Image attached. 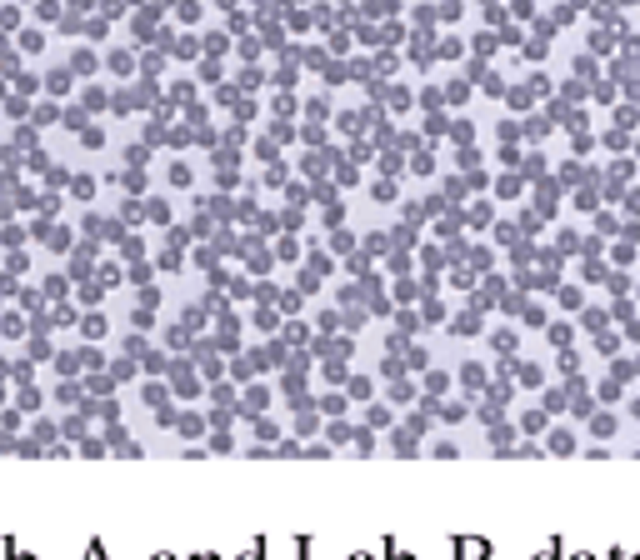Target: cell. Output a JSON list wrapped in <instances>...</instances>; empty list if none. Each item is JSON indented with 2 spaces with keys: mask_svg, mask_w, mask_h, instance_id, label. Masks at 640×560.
<instances>
[{
  "mask_svg": "<svg viewBox=\"0 0 640 560\" xmlns=\"http://www.w3.org/2000/svg\"><path fill=\"white\" fill-rule=\"evenodd\" d=\"M6 145L25 155V150H35V145H40V130H35L30 121H16V126H11V140H6Z\"/></svg>",
  "mask_w": 640,
  "mask_h": 560,
  "instance_id": "8",
  "label": "cell"
},
{
  "mask_svg": "<svg viewBox=\"0 0 640 560\" xmlns=\"http://www.w3.org/2000/svg\"><path fill=\"white\" fill-rule=\"evenodd\" d=\"M100 231H105V215H95V210H85V215H80V236H85V241H95Z\"/></svg>",
  "mask_w": 640,
  "mask_h": 560,
  "instance_id": "38",
  "label": "cell"
},
{
  "mask_svg": "<svg viewBox=\"0 0 640 560\" xmlns=\"http://www.w3.org/2000/svg\"><path fill=\"white\" fill-rule=\"evenodd\" d=\"M0 220H16V200L11 195H0Z\"/></svg>",
  "mask_w": 640,
  "mask_h": 560,
  "instance_id": "49",
  "label": "cell"
},
{
  "mask_svg": "<svg viewBox=\"0 0 640 560\" xmlns=\"http://www.w3.org/2000/svg\"><path fill=\"white\" fill-rule=\"evenodd\" d=\"M71 286H76V280H71L66 270H45V280H40L45 300H66V296H71Z\"/></svg>",
  "mask_w": 640,
  "mask_h": 560,
  "instance_id": "9",
  "label": "cell"
},
{
  "mask_svg": "<svg viewBox=\"0 0 640 560\" xmlns=\"http://www.w3.org/2000/svg\"><path fill=\"white\" fill-rule=\"evenodd\" d=\"M71 296H76V305H80V310H90V305H100L105 286H100V280L90 275V280H76V286H71Z\"/></svg>",
  "mask_w": 640,
  "mask_h": 560,
  "instance_id": "11",
  "label": "cell"
},
{
  "mask_svg": "<svg viewBox=\"0 0 640 560\" xmlns=\"http://www.w3.org/2000/svg\"><path fill=\"white\" fill-rule=\"evenodd\" d=\"M0 265H6L11 275H25V270H30V245H16V250H6V255H0Z\"/></svg>",
  "mask_w": 640,
  "mask_h": 560,
  "instance_id": "24",
  "label": "cell"
},
{
  "mask_svg": "<svg viewBox=\"0 0 640 560\" xmlns=\"http://www.w3.org/2000/svg\"><path fill=\"white\" fill-rule=\"evenodd\" d=\"M0 380L11 385V355H6V346H0Z\"/></svg>",
  "mask_w": 640,
  "mask_h": 560,
  "instance_id": "50",
  "label": "cell"
},
{
  "mask_svg": "<svg viewBox=\"0 0 640 560\" xmlns=\"http://www.w3.org/2000/svg\"><path fill=\"white\" fill-rule=\"evenodd\" d=\"M66 195H71V200H80V205H85V200H95V176H85V171H80V176H71Z\"/></svg>",
  "mask_w": 640,
  "mask_h": 560,
  "instance_id": "21",
  "label": "cell"
},
{
  "mask_svg": "<svg viewBox=\"0 0 640 560\" xmlns=\"http://www.w3.org/2000/svg\"><path fill=\"white\" fill-rule=\"evenodd\" d=\"M0 346H6V341H0Z\"/></svg>",
  "mask_w": 640,
  "mask_h": 560,
  "instance_id": "57",
  "label": "cell"
},
{
  "mask_svg": "<svg viewBox=\"0 0 640 560\" xmlns=\"http://www.w3.org/2000/svg\"><path fill=\"white\" fill-rule=\"evenodd\" d=\"M80 105H85V110H105V105H110V95H105L100 85H85V90H80Z\"/></svg>",
  "mask_w": 640,
  "mask_h": 560,
  "instance_id": "36",
  "label": "cell"
},
{
  "mask_svg": "<svg viewBox=\"0 0 640 560\" xmlns=\"http://www.w3.org/2000/svg\"><path fill=\"white\" fill-rule=\"evenodd\" d=\"M6 95H11V80H6V75H0V100H6Z\"/></svg>",
  "mask_w": 640,
  "mask_h": 560,
  "instance_id": "54",
  "label": "cell"
},
{
  "mask_svg": "<svg viewBox=\"0 0 640 560\" xmlns=\"http://www.w3.org/2000/svg\"><path fill=\"white\" fill-rule=\"evenodd\" d=\"M11 90H16V95H30V100H35V95H45V85H40V75H35V71H20V75L11 80Z\"/></svg>",
  "mask_w": 640,
  "mask_h": 560,
  "instance_id": "25",
  "label": "cell"
},
{
  "mask_svg": "<svg viewBox=\"0 0 640 560\" xmlns=\"http://www.w3.org/2000/svg\"><path fill=\"white\" fill-rule=\"evenodd\" d=\"M16 50H20V55H40V50H45V30H40V25H20V30H16Z\"/></svg>",
  "mask_w": 640,
  "mask_h": 560,
  "instance_id": "12",
  "label": "cell"
},
{
  "mask_svg": "<svg viewBox=\"0 0 640 560\" xmlns=\"http://www.w3.org/2000/svg\"><path fill=\"white\" fill-rule=\"evenodd\" d=\"M20 6H30V0H20Z\"/></svg>",
  "mask_w": 640,
  "mask_h": 560,
  "instance_id": "56",
  "label": "cell"
},
{
  "mask_svg": "<svg viewBox=\"0 0 640 560\" xmlns=\"http://www.w3.org/2000/svg\"><path fill=\"white\" fill-rule=\"evenodd\" d=\"M80 435H90V425H85V410L76 406V415H66V420H61V440H71V445H76Z\"/></svg>",
  "mask_w": 640,
  "mask_h": 560,
  "instance_id": "22",
  "label": "cell"
},
{
  "mask_svg": "<svg viewBox=\"0 0 640 560\" xmlns=\"http://www.w3.org/2000/svg\"><path fill=\"white\" fill-rule=\"evenodd\" d=\"M16 456H20V461H40V456H45V445H40L30 430H20V435H16Z\"/></svg>",
  "mask_w": 640,
  "mask_h": 560,
  "instance_id": "26",
  "label": "cell"
},
{
  "mask_svg": "<svg viewBox=\"0 0 640 560\" xmlns=\"http://www.w3.org/2000/svg\"><path fill=\"white\" fill-rule=\"evenodd\" d=\"M11 406H16V410H25V415H35V410L45 406L40 385H35V380H30V385H11Z\"/></svg>",
  "mask_w": 640,
  "mask_h": 560,
  "instance_id": "4",
  "label": "cell"
},
{
  "mask_svg": "<svg viewBox=\"0 0 640 560\" xmlns=\"http://www.w3.org/2000/svg\"><path fill=\"white\" fill-rule=\"evenodd\" d=\"M11 200H16V215H35V210H40V185H25V181H20V185L11 190Z\"/></svg>",
  "mask_w": 640,
  "mask_h": 560,
  "instance_id": "13",
  "label": "cell"
},
{
  "mask_svg": "<svg viewBox=\"0 0 640 560\" xmlns=\"http://www.w3.org/2000/svg\"><path fill=\"white\" fill-rule=\"evenodd\" d=\"M80 320V305L66 296V300H50V330H66V325H76Z\"/></svg>",
  "mask_w": 640,
  "mask_h": 560,
  "instance_id": "10",
  "label": "cell"
},
{
  "mask_svg": "<svg viewBox=\"0 0 640 560\" xmlns=\"http://www.w3.org/2000/svg\"><path fill=\"white\" fill-rule=\"evenodd\" d=\"M95 280H100V286L110 291V286H121V270H115V265H100V260H95Z\"/></svg>",
  "mask_w": 640,
  "mask_h": 560,
  "instance_id": "40",
  "label": "cell"
},
{
  "mask_svg": "<svg viewBox=\"0 0 640 560\" xmlns=\"http://www.w3.org/2000/svg\"><path fill=\"white\" fill-rule=\"evenodd\" d=\"M40 85H45L50 100H61V95H71V85H76V71H71V66H50V71L40 75Z\"/></svg>",
  "mask_w": 640,
  "mask_h": 560,
  "instance_id": "3",
  "label": "cell"
},
{
  "mask_svg": "<svg viewBox=\"0 0 640 560\" xmlns=\"http://www.w3.org/2000/svg\"><path fill=\"white\" fill-rule=\"evenodd\" d=\"M50 401H55V406H71V410H76V406L85 401V385H80L76 375H61V385H55V396H50Z\"/></svg>",
  "mask_w": 640,
  "mask_h": 560,
  "instance_id": "7",
  "label": "cell"
},
{
  "mask_svg": "<svg viewBox=\"0 0 640 560\" xmlns=\"http://www.w3.org/2000/svg\"><path fill=\"white\" fill-rule=\"evenodd\" d=\"M25 330H30V315H25L20 305H6V310H0V341L16 346V341H25Z\"/></svg>",
  "mask_w": 640,
  "mask_h": 560,
  "instance_id": "2",
  "label": "cell"
},
{
  "mask_svg": "<svg viewBox=\"0 0 640 560\" xmlns=\"http://www.w3.org/2000/svg\"><path fill=\"white\" fill-rule=\"evenodd\" d=\"M90 6L95 0H71V11H80V16H90Z\"/></svg>",
  "mask_w": 640,
  "mask_h": 560,
  "instance_id": "51",
  "label": "cell"
},
{
  "mask_svg": "<svg viewBox=\"0 0 640 560\" xmlns=\"http://www.w3.org/2000/svg\"><path fill=\"white\" fill-rule=\"evenodd\" d=\"M80 30H85L90 40H105V30H110V20H105V16H90V20H85Z\"/></svg>",
  "mask_w": 640,
  "mask_h": 560,
  "instance_id": "41",
  "label": "cell"
},
{
  "mask_svg": "<svg viewBox=\"0 0 640 560\" xmlns=\"http://www.w3.org/2000/svg\"><path fill=\"white\" fill-rule=\"evenodd\" d=\"M11 45H16V40H11V35H6V30H0V55H6V50H11Z\"/></svg>",
  "mask_w": 640,
  "mask_h": 560,
  "instance_id": "53",
  "label": "cell"
},
{
  "mask_svg": "<svg viewBox=\"0 0 640 560\" xmlns=\"http://www.w3.org/2000/svg\"><path fill=\"white\" fill-rule=\"evenodd\" d=\"M50 365H55V375H80V351H55Z\"/></svg>",
  "mask_w": 640,
  "mask_h": 560,
  "instance_id": "27",
  "label": "cell"
},
{
  "mask_svg": "<svg viewBox=\"0 0 640 560\" xmlns=\"http://www.w3.org/2000/svg\"><path fill=\"white\" fill-rule=\"evenodd\" d=\"M6 305H11V300H6V291H0V310H6Z\"/></svg>",
  "mask_w": 640,
  "mask_h": 560,
  "instance_id": "55",
  "label": "cell"
},
{
  "mask_svg": "<svg viewBox=\"0 0 640 560\" xmlns=\"http://www.w3.org/2000/svg\"><path fill=\"white\" fill-rule=\"evenodd\" d=\"M100 236H105V241H115V245H121V241H126V231H121V226H115V220H105V231H100Z\"/></svg>",
  "mask_w": 640,
  "mask_h": 560,
  "instance_id": "46",
  "label": "cell"
},
{
  "mask_svg": "<svg viewBox=\"0 0 640 560\" xmlns=\"http://www.w3.org/2000/svg\"><path fill=\"white\" fill-rule=\"evenodd\" d=\"M30 6H35V25H55V20H61V11H66L61 0H30Z\"/></svg>",
  "mask_w": 640,
  "mask_h": 560,
  "instance_id": "28",
  "label": "cell"
},
{
  "mask_svg": "<svg viewBox=\"0 0 640 560\" xmlns=\"http://www.w3.org/2000/svg\"><path fill=\"white\" fill-rule=\"evenodd\" d=\"M30 126H35V130H45V126H61V105H55V100H40V95H35V100H30Z\"/></svg>",
  "mask_w": 640,
  "mask_h": 560,
  "instance_id": "6",
  "label": "cell"
},
{
  "mask_svg": "<svg viewBox=\"0 0 640 560\" xmlns=\"http://www.w3.org/2000/svg\"><path fill=\"white\" fill-rule=\"evenodd\" d=\"M16 245H30V231H25V220H0V250H16Z\"/></svg>",
  "mask_w": 640,
  "mask_h": 560,
  "instance_id": "5",
  "label": "cell"
},
{
  "mask_svg": "<svg viewBox=\"0 0 640 560\" xmlns=\"http://www.w3.org/2000/svg\"><path fill=\"white\" fill-rule=\"evenodd\" d=\"M0 291H6V300H16V291H20V275H11L6 265H0Z\"/></svg>",
  "mask_w": 640,
  "mask_h": 560,
  "instance_id": "43",
  "label": "cell"
},
{
  "mask_svg": "<svg viewBox=\"0 0 640 560\" xmlns=\"http://www.w3.org/2000/svg\"><path fill=\"white\" fill-rule=\"evenodd\" d=\"M145 406H165V390L160 385H145Z\"/></svg>",
  "mask_w": 640,
  "mask_h": 560,
  "instance_id": "47",
  "label": "cell"
},
{
  "mask_svg": "<svg viewBox=\"0 0 640 560\" xmlns=\"http://www.w3.org/2000/svg\"><path fill=\"white\" fill-rule=\"evenodd\" d=\"M0 255H6V250H0Z\"/></svg>",
  "mask_w": 640,
  "mask_h": 560,
  "instance_id": "58",
  "label": "cell"
},
{
  "mask_svg": "<svg viewBox=\"0 0 640 560\" xmlns=\"http://www.w3.org/2000/svg\"><path fill=\"white\" fill-rule=\"evenodd\" d=\"M0 110H6V121H30V95H16L11 90L6 100H0Z\"/></svg>",
  "mask_w": 640,
  "mask_h": 560,
  "instance_id": "20",
  "label": "cell"
},
{
  "mask_svg": "<svg viewBox=\"0 0 640 560\" xmlns=\"http://www.w3.org/2000/svg\"><path fill=\"white\" fill-rule=\"evenodd\" d=\"M20 20H25V16H20V0H0V30H6V35H16V30H20Z\"/></svg>",
  "mask_w": 640,
  "mask_h": 560,
  "instance_id": "23",
  "label": "cell"
},
{
  "mask_svg": "<svg viewBox=\"0 0 640 560\" xmlns=\"http://www.w3.org/2000/svg\"><path fill=\"white\" fill-rule=\"evenodd\" d=\"M0 406H11V385L6 380H0Z\"/></svg>",
  "mask_w": 640,
  "mask_h": 560,
  "instance_id": "52",
  "label": "cell"
},
{
  "mask_svg": "<svg viewBox=\"0 0 640 560\" xmlns=\"http://www.w3.org/2000/svg\"><path fill=\"white\" fill-rule=\"evenodd\" d=\"M95 260H100V245H95V241L71 245V265H66V275H71V280H90V275H95Z\"/></svg>",
  "mask_w": 640,
  "mask_h": 560,
  "instance_id": "1",
  "label": "cell"
},
{
  "mask_svg": "<svg viewBox=\"0 0 640 560\" xmlns=\"http://www.w3.org/2000/svg\"><path fill=\"white\" fill-rule=\"evenodd\" d=\"M25 355H30L35 365H45V360L55 355V346H50V335H40V330H25Z\"/></svg>",
  "mask_w": 640,
  "mask_h": 560,
  "instance_id": "14",
  "label": "cell"
},
{
  "mask_svg": "<svg viewBox=\"0 0 640 560\" xmlns=\"http://www.w3.org/2000/svg\"><path fill=\"white\" fill-rule=\"evenodd\" d=\"M61 126H66V130H85V126H90V110H85V105H66V110H61Z\"/></svg>",
  "mask_w": 640,
  "mask_h": 560,
  "instance_id": "30",
  "label": "cell"
},
{
  "mask_svg": "<svg viewBox=\"0 0 640 560\" xmlns=\"http://www.w3.org/2000/svg\"><path fill=\"white\" fill-rule=\"evenodd\" d=\"M0 430L20 435V430H25V410H16V406H0Z\"/></svg>",
  "mask_w": 640,
  "mask_h": 560,
  "instance_id": "33",
  "label": "cell"
},
{
  "mask_svg": "<svg viewBox=\"0 0 640 560\" xmlns=\"http://www.w3.org/2000/svg\"><path fill=\"white\" fill-rule=\"evenodd\" d=\"M95 66H100V61H95V50H85V45L71 55V71H76V75H95Z\"/></svg>",
  "mask_w": 640,
  "mask_h": 560,
  "instance_id": "32",
  "label": "cell"
},
{
  "mask_svg": "<svg viewBox=\"0 0 640 560\" xmlns=\"http://www.w3.org/2000/svg\"><path fill=\"white\" fill-rule=\"evenodd\" d=\"M80 385H85V396H110V390H115V375L100 365V370H85V380H80Z\"/></svg>",
  "mask_w": 640,
  "mask_h": 560,
  "instance_id": "18",
  "label": "cell"
},
{
  "mask_svg": "<svg viewBox=\"0 0 640 560\" xmlns=\"http://www.w3.org/2000/svg\"><path fill=\"white\" fill-rule=\"evenodd\" d=\"M45 165H50V150H45V145L25 150V171H30V176H45Z\"/></svg>",
  "mask_w": 640,
  "mask_h": 560,
  "instance_id": "34",
  "label": "cell"
},
{
  "mask_svg": "<svg viewBox=\"0 0 640 560\" xmlns=\"http://www.w3.org/2000/svg\"><path fill=\"white\" fill-rule=\"evenodd\" d=\"M30 435H35L40 445H55V440H61V425H55L50 415H40V410H35V415H30Z\"/></svg>",
  "mask_w": 640,
  "mask_h": 560,
  "instance_id": "19",
  "label": "cell"
},
{
  "mask_svg": "<svg viewBox=\"0 0 640 560\" xmlns=\"http://www.w3.org/2000/svg\"><path fill=\"white\" fill-rule=\"evenodd\" d=\"M0 456H16V435L11 430H0Z\"/></svg>",
  "mask_w": 640,
  "mask_h": 560,
  "instance_id": "48",
  "label": "cell"
},
{
  "mask_svg": "<svg viewBox=\"0 0 640 560\" xmlns=\"http://www.w3.org/2000/svg\"><path fill=\"white\" fill-rule=\"evenodd\" d=\"M145 370H155V375H160V370H170V365H165V355H160V351H150V355H145Z\"/></svg>",
  "mask_w": 640,
  "mask_h": 560,
  "instance_id": "45",
  "label": "cell"
},
{
  "mask_svg": "<svg viewBox=\"0 0 640 560\" xmlns=\"http://www.w3.org/2000/svg\"><path fill=\"white\" fill-rule=\"evenodd\" d=\"M11 305H20V310H25V315H35V310H45V305H50V300H45V291H40V286H20V291H16V300H11Z\"/></svg>",
  "mask_w": 640,
  "mask_h": 560,
  "instance_id": "17",
  "label": "cell"
},
{
  "mask_svg": "<svg viewBox=\"0 0 640 560\" xmlns=\"http://www.w3.org/2000/svg\"><path fill=\"white\" fill-rule=\"evenodd\" d=\"M40 181H45V190H66V185H71V171H66V165H55V160H50Z\"/></svg>",
  "mask_w": 640,
  "mask_h": 560,
  "instance_id": "31",
  "label": "cell"
},
{
  "mask_svg": "<svg viewBox=\"0 0 640 560\" xmlns=\"http://www.w3.org/2000/svg\"><path fill=\"white\" fill-rule=\"evenodd\" d=\"M105 325H110V320H105L95 305H90V310H80V320H76V330L85 335V341H100V335H105Z\"/></svg>",
  "mask_w": 640,
  "mask_h": 560,
  "instance_id": "15",
  "label": "cell"
},
{
  "mask_svg": "<svg viewBox=\"0 0 640 560\" xmlns=\"http://www.w3.org/2000/svg\"><path fill=\"white\" fill-rule=\"evenodd\" d=\"M45 245H50V255H71V245H76V231L55 220V226H50V236H45Z\"/></svg>",
  "mask_w": 640,
  "mask_h": 560,
  "instance_id": "16",
  "label": "cell"
},
{
  "mask_svg": "<svg viewBox=\"0 0 640 560\" xmlns=\"http://www.w3.org/2000/svg\"><path fill=\"white\" fill-rule=\"evenodd\" d=\"M110 71L115 75H131V50H110Z\"/></svg>",
  "mask_w": 640,
  "mask_h": 560,
  "instance_id": "42",
  "label": "cell"
},
{
  "mask_svg": "<svg viewBox=\"0 0 640 560\" xmlns=\"http://www.w3.org/2000/svg\"><path fill=\"white\" fill-rule=\"evenodd\" d=\"M76 140H80L85 150H105V130H100V126H85V130H76Z\"/></svg>",
  "mask_w": 640,
  "mask_h": 560,
  "instance_id": "37",
  "label": "cell"
},
{
  "mask_svg": "<svg viewBox=\"0 0 640 560\" xmlns=\"http://www.w3.org/2000/svg\"><path fill=\"white\" fill-rule=\"evenodd\" d=\"M20 71H25V66H20V50H16V45H11V50H6V55H0V75H6V80H16V75H20Z\"/></svg>",
  "mask_w": 640,
  "mask_h": 560,
  "instance_id": "35",
  "label": "cell"
},
{
  "mask_svg": "<svg viewBox=\"0 0 640 560\" xmlns=\"http://www.w3.org/2000/svg\"><path fill=\"white\" fill-rule=\"evenodd\" d=\"M30 380H35V360L30 355H16L11 360V385H30Z\"/></svg>",
  "mask_w": 640,
  "mask_h": 560,
  "instance_id": "29",
  "label": "cell"
},
{
  "mask_svg": "<svg viewBox=\"0 0 640 560\" xmlns=\"http://www.w3.org/2000/svg\"><path fill=\"white\" fill-rule=\"evenodd\" d=\"M105 365H110V375H115V380H131V375H135V355H121V360H105Z\"/></svg>",
  "mask_w": 640,
  "mask_h": 560,
  "instance_id": "39",
  "label": "cell"
},
{
  "mask_svg": "<svg viewBox=\"0 0 640 560\" xmlns=\"http://www.w3.org/2000/svg\"><path fill=\"white\" fill-rule=\"evenodd\" d=\"M126 165H145V145H126Z\"/></svg>",
  "mask_w": 640,
  "mask_h": 560,
  "instance_id": "44",
  "label": "cell"
}]
</instances>
